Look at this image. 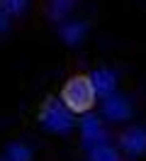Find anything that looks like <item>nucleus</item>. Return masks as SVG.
Masks as SVG:
<instances>
[{
	"mask_svg": "<svg viewBox=\"0 0 146 161\" xmlns=\"http://www.w3.org/2000/svg\"><path fill=\"white\" fill-rule=\"evenodd\" d=\"M27 3L29 0H3V8L10 15H22V12L27 10Z\"/></svg>",
	"mask_w": 146,
	"mask_h": 161,
	"instance_id": "9b49d317",
	"label": "nucleus"
},
{
	"mask_svg": "<svg viewBox=\"0 0 146 161\" xmlns=\"http://www.w3.org/2000/svg\"><path fill=\"white\" fill-rule=\"evenodd\" d=\"M102 115H105L110 122H124V120L132 117V108H129V103H127L122 95H110V98H105Z\"/></svg>",
	"mask_w": 146,
	"mask_h": 161,
	"instance_id": "39448f33",
	"label": "nucleus"
},
{
	"mask_svg": "<svg viewBox=\"0 0 146 161\" xmlns=\"http://www.w3.org/2000/svg\"><path fill=\"white\" fill-rule=\"evenodd\" d=\"M119 144H122V149H124L129 156H141V154H146V130L144 127L127 130L124 134L119 137Z\"/></svg>",
	"mask_w": 146,
	"mask_h": 161,
	"instance_id": "20e7f679",
	"label": "nucleus"
},
{
	"mask_svg": "<svg viewBox=\"0 0 146 161\" xmlns=\"http://www.w3.org/2000/svg\"><path fill=\"white\" fill-rule=\"evenodd\" d=\"M90 161H119L117 151L107 144H100L95 149H90Z\"/></svg>",
	"mask_w": 146,
	"mask_h": 161,
	"instance_id": "9d476101",
	"label": "nucleus"
},
{
	"mask_svg": "<svg viewBox=\"0 0 146 161\" xmlns=\"http://www.w3.org/2000/svg\"><path fill=\"white\" fill-rule=\"evenodd\" d=\"M61 103L76 115L90 112V108L95 105V88H93L90 76H85V73L71 76L61 88Z\"/></svg>",
	"mask_w": 146,
	"mask_h": 161,
	"instance_id": "f257e3e1",
	"label": "nucleus"
},
{
	"mask_svg": "<svg viewBox=\"0 0 146 161\" xmlns=\"http://www.w3.org/2000/svg\"><path fill=\"white\" fill-rule=\"evenodd\" d=\"M5 161H32V151L24 147V144H8V149H5Z\"/></svg>",
	"mask_w": 146,
	"mask_h": 161,
	"instance_id": "1a4fd4ad",
	"label": "nucleus"
},
{
	"mask_svg": "<svg viewBox=\"0 0 146 161\" xmlns=\"http://www.w3.org/2000/svg\"><path fill=\"white\" fill-rule=\"evenodd\" d=\"M80 137H83V149H95L100 144H105L107 139V132L102 130V125L95 115H85L80 120Z\"/></svg>",
	"mask_w": 146,
	"mask_h": 161,
	"instance_id": "7ed1b4c3",
	"label": "nucleus"
},
{
	"mask_svg": "<svg viewBox=\"0 0 146 161\" xmlns=\"http://www.w3.org/2000/svg\"><path fill=\"white\" fill-rule=\"evenodd\" d=\"M39 122L46 132L54 134H71L73 130V112L61 103V98L49 95L39 108Z\"/></svg>",
	"mask_w": 146,
	"mask_h": 161,
	"instance_id": "f03ea898",
	"label": "nucleus"
},
{
	"mask_svg": "<svg viewBox=\"0 0 146 161\" xmlns=\"http://www.w3.org/2000/svg\"><path fill=\"white\" fill-rule=\"evenodd\" d=\"M73 8H76V0H49V17L63 20Z\"/></svg>",
	"mask_w": 146,
	"mask_h": 161,
	"instance_id": "6e6552de",
	"label": "nucleus"
},
{
	"mask_svg": "<svg viewBox=\"0 0 146 161\" xmlns=\"http://www.w3.org/2000/svg\"><path fill=\"white\" fill-rule=\"evenodd\" d=\"M8 30V17H5V12H0V32Z\"/></svg>",
	"mask_w": 146,
	"mask_h": 161,
	"instance_id": "f8f14e48",
	"label": "nucleus"
},
{
	"mask_svg": "<svg viewBox=\"0 0 146 161\" xmlns=\"http://www.w3.org/2000/svg\"><path fill=\"white\" fill-rule=\"evenodd\" d=\"M85 32H88V25H85V22H66V25H61V27H58V37L66 42L68 47H76V44L83 42Z\"/></svg>",
	"mask_w": 146,
	"mask_h": 161,
	"instance_id": "0eeeda50",
	"label": "nucleus"
},
{
	"mask_svg": "<svg viewBox=\"0 0 146 161\" xmlns=\"http://www.w3.org/2000/svg\"><path fill=\"white\" fill-rule=\"evenodd\" d=\"M93 88H95V95H102V98H110V95H115V86H117V78L115 73L110 69H97L93 71Z\"/></svg>",
	"mask_w": 146,
	"mask_h": 161,
	"instance_id": "423d86ee",
	"label": "nucleus"
}]
</instances>
